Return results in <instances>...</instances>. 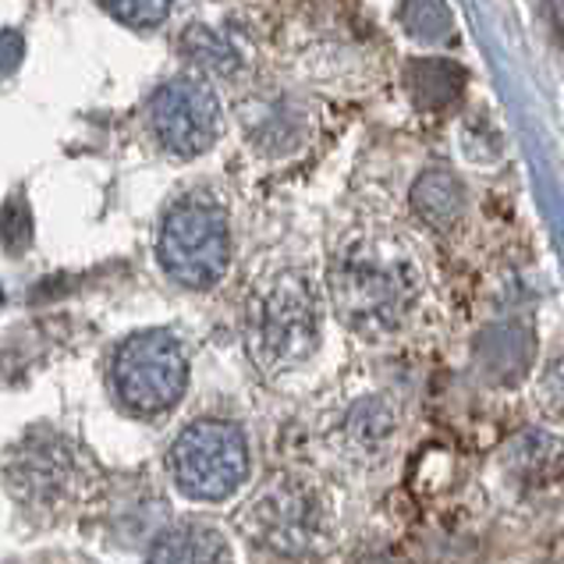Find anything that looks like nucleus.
I'll return each mask as SVG.
<instances>
[{
    "label": "nucleus",
    "instance_id": "f257e3e1",
    "mask_svg": "<svg viewBox=\"0 0 564 564\" xmlns=\"http://www.w3.org/2000/svg\"><path fill=\"white\" fill-rule=\"evenodd\" d=\"M334 310L366 341H387L409 324L423 281L412 256L394 241H356L330 270Z\"/></svg>",
    "mask_w": 564,
    "mask_h": 564
},
{
    "label": "nucleus",
    "instance_id": "0eeeda50",
    "mask_svg": "<svg viewBox=\"0 0 564 564\" xmlns=\"http://www.w3.org/2000/svg\"><path fill=\"white\" fill-rule=\"evenodd\" d=\"M249 469L252 458L246 433L224 419H196L167 447V473L188 501H228L246 487Z\"/></svg>",
    "mask_w": 564,
    "mask_h": 564
},
{
    "label": "nucleus",
    "instance_id": "ddd939ff",
    "mask_svg": "<svg viewBox=\"0 0 564 564\" xmlns=\"http://www.w3.org/2000/svg\"><path fill=\"white\" fill-rule=\"evenodd\" d=\"M394 433V415L380 398H366L359 409L348 415V437L356 441L362 451H377L380 444L391 441Z\"/></svg>",
    "mask_w": 564,
    "mask_h": 564
},
{
    "label": "nucleus",
    "instance_id": "7ed1b4c3",
    "mask_svg": "<svg viewBox=\"0 0 564 564\" xmlns=\"http://www.w3.org/2000/svg\"><path fill=\"white\" fill-rule=\"evenodd\" d=\"M238 525L260 551L288 561L313 557L334 540V505L319 482L281 473L238 511Z\"/></svg>",
    "mask_w": 564,
    "mask_h": 564
},
{
    "label": "nucleus",
    "instance_id": "6e6552de",
    "mask_svg": "<svg viewBox=\"0 0 564 564\" xmlns=\"http://www.w3.org/2000/svg\"><path fill=\"white\" fill-rule=\"evenodd\" d=\"M147 124L156 147L171 156H199L220 135V104L214 89L196 78L164 83L147 107Z\"/></svg>",
    "mask_w": 564,
    "mask_h": 564
},
{
    "label": "nucleus",
    "instance_id": "f8f14e48",
    "mask_svg": "<svg viewBox=\"0 0 564 564\" xmlns=\"http://www.w3.org/2000/svg\"><path fill=\"white\" fill-rule=\"evenodd\" d=\"M401 25L419 43H444L451 40V11L444 0H401Z\"/></svg>",
    "mask_w": 564,
    "mask_h": 564
},
{
    "label": "nucleus",
    "instance_id": "9b49d317",
    "mask_svg": "<svg viewBox=\"0 0 564 564\" xmlns=\"http://www.w3.org/2000/svg\"><path fill=\"white\" fill-rule=\"evenodd\" d=\"M462 203H465L462 185H458L455 174H447V171H426L412 188L415 214L426 224H433L437 231L455 228L458 217H462Z\"/></svg>",
    "mask_w": 564,
    "mask_h": 564
},
{
    "label": "nucleus",
    "instance_id": "4468645a",
    "mask_svg": "<svg viewBox=\"0 0 564 564\" xmlns=\"http://www.w3.org/2000/svg\"><path fill=\"white\" fill-rule=\"evenodd\" d=\"M100 4L128 29H156L171 14L174 0H100Z\"/></svg>",
    "mask_w": 564,
    "mask_h": 564
},
{
    "label": "nucleus",
    "instance_id": "39448f33",
    "mask_svg": "<svg viewBox=\"0 0 564 564\" xmlns=\"http://www.w3.org/2000/svg\"><path fill=\"white\" fill-rule=\"evenodd\" d=\"M324 330L319 295L302 273H281L249 310V351L267 373H292L313 359Z\"/></svg>",
    "mask_w": 564,
    "mask_h": 564
},
{
    "label": "nucleus",
    "instance_id": "1a4fd4ad",
    "mask_svg": "<svg viewBox=\"0 0 564 564\" xmlns=\"http://www.w3.org/2000/svg\"><path fill=\"white\" fill-rule=\"evenodd\" d=\"M147 564H235V551L217 525L182 522L153 540Z\"/></svg>",
    "mask_w": 564,
    "mask_h": 564
},
{
    "label": "nucleus",
    "instance_id": "20e7f679",
    "mask_svg": "<svg viewBox=\"0 0 564 564\" xmlns=\"http://www.w3.org/2000/svg\"><path fill=\"white\" fill-rule=\"evenodd\" d=\"M160 270L188 292H209L231 267V220L209 192H185L156 231Z\"/></svg>",
    "mask_w": 564,
    "mask_h": 564
},
{
    "label": "nucleus",
    "instance_id": "9d476101",
    "mask_svg": "<svg viewBox=\"0 0 564 564\" xmlns=\"http://www.w3.org/2000/svg\"><path fill=\"white\" fill-rule=\"evenodd\" d=\"M462 78H465V72L458 68L455 61L423 57V61H412L409 68H405V89L415 100V107L444 110V107H451V104L458 100Z\"/></svg>",
    "mask_w": 564,
    "mask_h": 564
},
{
    "label": "nucleus",
    "instance_id": "f03ea898",
    "mask_svg": "<svg viewBox=\"0 0 564 564\" xmlns=\"http://www.w3.org/2000/svg\"><path fill=\"white\" fill-rule=\"evenodd\" d=\"M4 490L25 519L54 525L96 490V469L83 447L57 426H29L4 455Z\"/></svg>",
    "mask_w": 564,
    "mask_h": 564
},
{
    "label": "nucleus",
    "instance_id": "2eb2a0df",
    "mask_svg": "<svg viewBox=\"0 0 564 564\" xmlns=\"http://www.w3.org/2000/svg\"><path fill=\"white\" fill-rule=\"evenodd\" d=\"M185 54L192 61L206 64V68H214V72H231L235 68V51L217 36V32H209V29L185 32Z\"/></svg>",
    "mask_w": 564,
    "mask_h": 564
},
{
    "label": "nucleus",
    "instance_id": "423d86ee",
    "mask_svg": "<svg viewBox=\"0 0 564 564\" xmlns=\"http://www.w3.org/2000/svg\"><path fill=\"white\" fill-rule=\"evenodd\" d=\"M107 387L118 409L132 419L167 415L188 391L185 345L171 330L128 334L110 356Z\"/></svg>",
    "mask_w": 564,
    "mask_h": 564
}]
</instances>
